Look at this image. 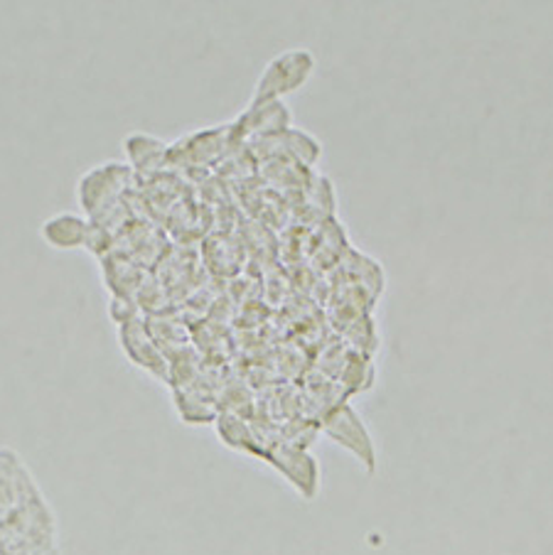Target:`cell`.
<instances>
[{
	"label": "cell",
	"instance_id": "cell-4",
	"mask_svg": "<svg viewBox=\"0 0 553 555\" xmlns=\"http://www.w3.org/2000/svg\"><path fill=\"white\" fill-rule=\"evenodd\" d=\"M322 430H325V435L332 442H337V446H343L345 450L352 452V455L366 467V472H374L376 450H374L372 435H369L362 418H359L347 403L335 405V409L322 418Z\"/></svg>",
	"mask_w": 553,
	"mask_h": 555
},
{
	"label": "cell",
	"instance_id": "cell-9",
	"mask_svg": "<svg viewBox=\"0 0 553 555\" xmlns=\"http://www.w3.org/2000/svg\"><path fill=\"white\" fill-rule=\"evenodd\" d=\"M244 133H252L258 138H275L288 131L291 126V114L288 108L283 106V101H261V104H252L246 114L242 116Z\"/></svg>",
	"mask_w": 553,
	"mask_h": 555
},
{
	"label": "cell",
	"instance_id": "cell-5",
	"mask_svg": "<svg viewBox=\"0 0 553 555\" xmlns=\"http://www.w3.org/2000/svg\"><path fill=\"white\" fill-rule=\"evenodd\" d=\"M42 494L27 462L13 448H0V519Z\"/></svg>",
	"mask_w": 553,
	"mask_h": 555
},
{
	"label": "cell",
	"instance_id": "cell-8",
	"mask_svg": "<svg viewBox=\"0 0 553 555\" xmlns=\"http://www.w3.org/2000/svg\"><path fill=\"white\" fill-rule=\"evenodd\" d=\"M91 224L87 217L72 215V211H60L50 219L42 221L40 236L42 242L57 251H74V248L87 246Z\"/></svg>",
	"mask_w": 553,
	"mask_h": 555
},
{
	"label": "cell",
	"instance_id": "cell-1",
	"mask_svg": "<svg viewBox=\"0 0 553 555\" xmlns=\"http://www.w3.org/2000/svg\"><path fill=\"white\" fill-rule=\"evenodd\" d=\"M54 551H60V524L44 494L0 519V555H48Z\"/></svg>",
	"mask_w": 553,
	"mask_h": 555
},
{
	"label": "cell",
	"instance_id": "cell-11",
	"mask_svg": "<svg viewBox=\"0 0 553 555\" xmlns=\"http://www.w3.org/2000/svg\"><path fill=\"white\" fill-rule=\"evenodd\" d=\"M126 153L128 160L136 170H151L155 168V163L163 160L165 155H170L168 145L158 138L147 135V133H131L126 138Z\"/></svg>",
	"mask_w": 553,
	"mask_h": 555
},
{
	"label": "cell",
	"instance_id": "cell-6",
	"mask_svg": "<svg viewBox=\"0 0 553 555\" xmlns=\"http://www.w3.org/2000/svg\"><path fill=\"white\" fill-rule=\"evenodd\" d=\"M263 460L269 462L285 477V482L295 487V492L306 499H312L320 489V465L316 457L308 455L303 448L293 446H275L266 450Z\"/></svg>",
	"mask_w": 553,
	"mask_h": 555
},
{
	"label": "cell",
	"instance_id": "cell-7",
	"mask_svg": "<svg viewBox=\"0 0 553 555\" xmlns=\"http://www.w3.org/2000/svg\"><path fill=\"white\" fill-rule=\"evenodd\" d=\"M118 339H121V347L136 366H143L145 372L158 378H168V362H165L163 351L155 347V339L147 335L145 325H141V320L124 325L118 332Z\"/></svg>",
	"mask_w": 553,
	"mask_h": 555
},
{
	"label": "cell",
	"instance_id": "cell-2",
	"mask_svg": "<svg viewBox=\"0 0 553 555\" xmlns=\"http://www.w3.org/2000/svg\"><path fill=\"white\" fill-rule=\"evenodd\" d=\"M312 69H316V60L308 50H291L273 57L256 81V91L252 104H261V101H279L281 96L291 94V91L300 89L310 79Z\"/></svg>",
	"mask_w": 553,
	"mask_h": 555
},
{
	"label": "cell",
	"instance_id": "cell-12",
	"mask_svg": "<svg viewBox=\"0 0 553 555\" xmlns=\"http://www.w3.org/2000/svg\"><path fill=\"white\" fill-rule=\"evenodd\" d=\"M48 555H62V551H54V553H48Z\"/></svg>",
	"mask_w": 553,
	"mask_h": 555
},
{
	"label": "cell",
	"instance_id": "cell-3",
	"mask_svg": "<svg viewBox=\"0 0 553 555\" xmlns=\"http://www.w3.org/2000/svg\"><path fill=\"white\" fill-rule=\"evenodd\" d=\"M126 184H131V168H126L124 163L108 160L99 165V168L89 170L79 180L77 199L81 209L87 211V217H97L104 209L116 205V199L124 194Z\"/></svg>",
	"mask_w": 553,
	"mask_h": 555
},
{
	"label": "cell",
	"instance_id": "cell-10",
	"mask_svg": "<svg viewBox=\"0 0 553 555\" xmlns=\"http://www.w3.org/2000/svg\"><path fill=\"white\" fill-rule=\"evenodd\" d=\"M215 423H217V435L227 448L239 450V452H248V455H258V457L266 455V450L258 446V440L254 438L252 428H248V425L239 418V415L219 413Z\"/></svg>",
	"mask_w": 553,
	"mask_h": 555
}]
</instances>
